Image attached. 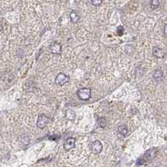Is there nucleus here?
<instances>
[{
    "instance_id": "nucleus-1",
    "label": "nucleus",
    "mask_w": 167,
    "mask_h": 167,
    "mask_svg": "<svg viewBox=\"0 0 167 167\" xmlns=\"http://www.w3.org/2000/svg\"><path fill=\"white\" fill-rule=\"evenodd\" d=\"M91 93H92V90L88 87H84V88H80L78 90L77 94L78 97L82 100H89L91 98Z\"/></svg>"
},
{
    "instance_id": "nucleus-2",
    "label": "nucleus",
    "mask_w": 167,
    "mask_h": 167,
    "mask_svg": "<svg viewBox=\"0 0 167 167\" xmlns=\"http://www.w3.org/2000/svg\"><path fill=\"white\" fill-rule=\"evenodd\" d=\"M69 80H70L69 76H67V75H66L65 73H59L58 75L56 76V77H55V83H56L57 85L63 86L69 82Z\"/></svg>"
},
{
    "instance_id": "nucleus-3",
    "label": "nucleus",
    "mask_w": 167,
    "mask_h": 167,
    "mask_svg": "<svg viewBox=\"0 0 167 167\" xmlns=\"http://www.w3.org/2000/svg\"><path fill=\"white\" fill-rule=\"evenodd\" d=\"M49 123V118L46 115V114H40L38 117V119H37V127L39 128H44Z\"/></svg>"
},
{
    "instance_id": "nucleus-4",
    "label": "nucleus",
    "mask_w": 167,
    "mask_h": 167,
    "mask_svg": "<svg viewBox=\"0 0 167 167\" xmlns=\"http://www.w3.org/2000/svg\"><path fill=\"white\" fill-rule=\"evenodd\" d=\"M49 49L52 54L55 55H61L62 52V47L61 45L58 42H53L51 43L49 46Z\"/></svg>"
},
{
    "instance_id": "nucleus-5",
    "label": "nucleus",
    "mask_w": 167,
    "mask_h": 167,
    "mask_svg": "<svg viewBox=\"0 0 167 167\" xmlns=\"http://www.w3.org/2000/svg\"><path fill=\"white\" fill-rule=\"evenodd\" d=\"M102 144L99 140H96L91 144V150L95 155L99 154L102 151Z\"/></svg>"
},
{
    "instance_id": "nucleus-6",
    "label": "nucleus",
    "mask_w": 167,
    "mask_h": 167,
    "mask_svg": "<svg viewBox=\"0 0 167 167\" xmlns=\"http://www.w3.org/2000/svg\"><path fill=\"white\" fill-rule=\"evenodd\" d=\"M75 145H76V140L74 138H68L64 144V149L66 151H69L75 147Z\"/></svg>"
},
{
    "instance_id": "nucleus-7",
    "label": "nucleus",
    "mask_w": 167,
    "mask_h": 167,
    "mask_svg": "<svg viewBox=\"0 0 167 167\" xmlns=\"http://www.w3.org/2000/svg\"><path fill=\"white\" fill-rule=\"evenodd\" d=\"M153 55H154L156 57H157V58H163L164 56H165V53L164 50H162L161 48H159V47L156 46L153 48Z\"/></svg>"
},
{
    "instance_id": "nucleus-8",
    "label": "nucleus",
    "mask_w": 167,
    "mask_h": 167,
    "mask_svg": "<svg viewBox=\"0 0 167 167\" xmlns=\"http://www.w3.org/2000/svg\"><path fill=\"white\" fill-rule=\"evenodd\" d=\"M70 20L74 24L77 23L78 21L80 20V16H79L78 13L76 10H72L70 13Z\"/></svg>"
},
{
    "instance_id": "nucleus-9",
    "label": "nucleus",
    "mask_w": 167,
    "mask_h": 167,
    "mask_svg": "<svg viewBox=\"0 0 167 167\" xmlns=\"http://www.w3.org/2000/svg\"><path fill=\"white\" fill-rule=\"evenodd\" d=\"M154 78H155V80L157 81V82H160V81H162L163 80L164 77V75H163V71L160 70V69H158V70H156L155 72H154Z\"/></svg>"
},
{
    "instance_id": "nucleus-10",
    "label": "nucleus",
    "mask_w": 167,
    "mask_h": 167,
    "mask_svg": "<svg viewBox=\"0 0 167 167\" xmlns=\"http://www.w3.org/2000/svg\"><path fill=\"white\" fill-rule=\"evenodd\" d=\"M66 117L68 120H74L76 118V113L72 109H68L66 112Z\"/></svg>"
},
{
    "instance_id": "nucleus-11",
    "label": "nucleus",
    "mask_w": 167,
    "mask_h": 167,
    "mask_svg": "<svg viewBox=\"0 0 167 167\" xmlns=\"http://www.w3.org/2000/svg\"><path fill=\"white\" fill-rule=\"evenodd\" d=\"M156 152H157V150H156V149H151L149 151H147L146 155H145V157L148 158L149 159H152L153 158H155V156L156 155Z\"/></svg>"
},
{
    "instance_id": "nucleus-12",
    "label": "nucleus",
    "mask_w": 167,
    "mask_h": 167,
    "mask_svg": "<svg viewBox=\"0 0 167 167\" xmlns=\"http://www.w3.org/2000/svg\"><path fill=\"white\" fill-rule=\"evenodd\" d=\"M118 133L122 134V135H127V134H128V128H127V126L126 125H120L119 127H118Z\"/></svg>"
},
{
    "instance_id": "nucleus-13",
    "label": "nucleus",
    "mask_w": 167,
    "mask_h": 167,
    "mask_svg": "<svg viewBox=\"0 0 167 167\" xmlns=\"http://www.w3.org/2000/svg\"><path fill=\"white\" fill-rule=\"evenodd\" d=\"M97 124L101 128H105L107 126V120L105 118H99L97 119Z\"/></svg>"
},
{
    "instance_id": "nucleus-14",
    "label": "nucleus",
    "mask_w": 167,
    "mask_h": 167,
    "mask_svg": "<svg viewBox=\"0 0 167 167\" xmlns=\"http://www.w3.org/2000/svg\"><path fill=\"white\" fill-rule=\"evenodd\" d=\"M159 6V0H151L150 1V8L152 9H156Z\"/></svg>"
},
{
    "instance_id": "nucleus-15",
    "label": "nucleus",
    "mask_w": 167,
    "mask_h": 167,
    "mask_svg": "<svg viewBox=\"0 0 167 167\" xmlns=\"http://www.w3.org/2000/svg\"><path fill=\"white\" fill-rule=\"evenodd\" d=\"M92 2V4L95 6V7H98V6H100L102 3V0H92L91 1Z\"/></svg>"
},
{
    "instance_id": "nucleus-16",
    "label": "nucleus",
    "mask_w": 167,
    "mask_h": 167,
    "mask_svg": "<svg viewBox=\"0 0 167 167\" xmlns=\"http://www.w3.org/2000/svg\"><path fill=\"white\" fill-rule=\"evenodd\" d=\"M123 32H124V28L122 27V26H119V27L118 28V34L119 35H123Z\"/></svg>"
},
{
    "instance_id": "nucleus-17",
    "label": "nucleus",
    "mask_w": 167,
    "mask_h": 167,
    "mask_svg": "<svg viewBox=\"0 0 167 167\" xmlns=\"http://www.w3.org/2000/svg\"><path fill=\"white\" fill-rule=\"evenodd\" d=\"M164 34L167 37V24L165 25V28H164Z\"/></svg>"
}]
</instances>
